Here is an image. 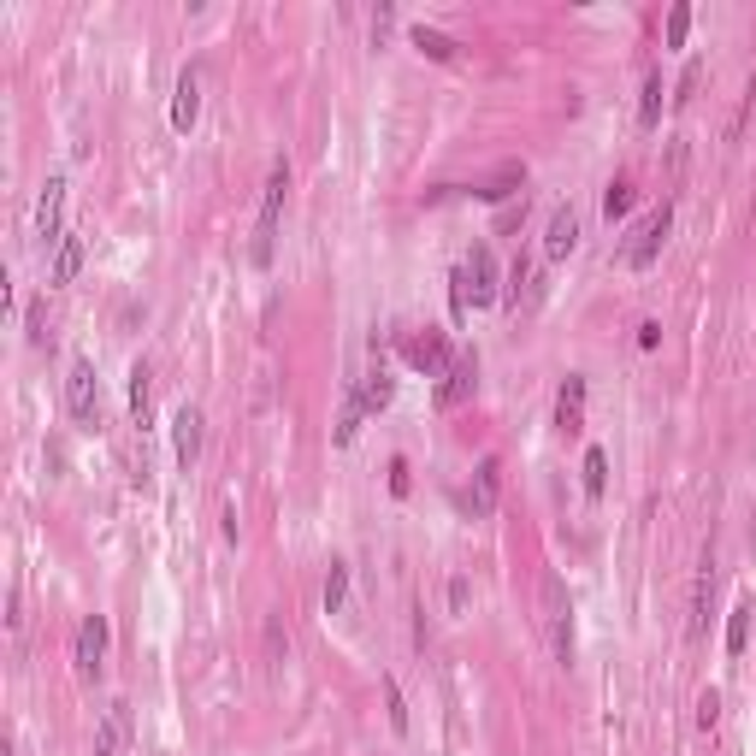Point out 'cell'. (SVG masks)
I'll use <instances>...</instances> for the list:
<instances>
[{"label": "cell", "instance_id": "1", "mask_svg": "<svg viewBox=\"0 0 756 756\" xmlns=\"http://www.w3.org/2000/svg\"><path fill=\"white\" fill-rule=\"evenodd\" d=\"M284 201H289V166H284V160H272L267 189H260V225H255V243H248V260H255V267H272V236H278Z\"/></svg>", "mask_w": 756, "mask_h": 756}, {"label": "cell", "instance_id": "18", "mask_svg": "<svg viewBox=\"0 0 756 756\" xmlns=\"http://www.w3.org/2000/svg\"><path fill=\"white\" fill-rule=\"evenodd\" d=\"M709 603H715V562L703 556V567H698V591H691V638L709 633Z\"/></svg>", "mask_w": 756, "mask_h": 756}, {"label": "cell", "instance_id": "6", "mask_svg": "<svg viewBox=\"0 0 756 756\" xmlns=\"http://www.w3.org/2000/svg\"><path fill=\"white\" fill-rule=\"evenodd\" d=\"M66 178H47L42 184V195H36V243H54L59 248V236H66Z\"/></svg>", "mask_w": 756, "mask_h": 756}, {"label": "cell", "instance_id": "30", "mask_svg": "<svg viewBox=\"0 0 756 756\" xmlns=\"http://www.w3.org/2000/svg\"><path fill=\"white\" fill-rule=\"evenodd\" d=\"M686 36H691V6H674L667 12V47H686Z\"/></svg>", "mask_w": 756, "mask_h": 756}, {"label": "cell", "instance_id": "22", "mask_svg": "<svg viewBox=\"0 0 756 756\" xmlns=\"http://www.w3.org/2000/svg\"><path fill=\"white\" fill-rule=\"evenodd\" d=\"M662 119V71H645V95H638V124L645 131H656Z\"/></svg>", "mask_w": 756, "mask_h": 756}, {"label": "cell", "instance_id": "31", "mask_svg": "<svg viewBox=\"0 0 756 756\" xmlns=\"http://www.w3.org/2000/svg\"><path fill=\"white\" fill-rule=\"evenodd\" d=\"M24 325H30V343H47V301H30V308H24Z\"/></svg>", "mask_w": 756, "mask_h": 756}, {"label": "cell", "instance_id": "17", "mask_svg": "<svg viewBox=\"0 0 756 756\" xmlns=\"http://www.w3.org/2000/svg\"><path fill=\"white\" fill-rule=\"evenodd\" d=\"M497 497H502V461L485 456V461H478V473H473V514H490V509H497Z\"/></svg>", "mask_w": 756, "mask_h": 756}, {"label": "cell", "instance_id": "10", "mask_svg": "<svg viewBox=\"0 0 756 756\" xmlns=\"http://www.w3.org/2000/svg\"><path fill=\"white\" fill-rule=\"evenodd\" d=\"M201 425H207V420H201V408H189V402L172 414V456H178V467H195V456H201Z\"/></svg>", "mask_w": 756, "mask_h": 756}, {"label": "cell", "instance_id": "33", "mask_svg": "<svg viewBox=\"0 0 756 756\" xmlns=\"http://www.w3.org/2000/svg\"><path fill=\"white\" fill-rule=\"evenodd\" d=\"M467 597H473V585H467V579H449V614H461V609H467Z\"/></svg>", "mask_w": 756, "mask_h": 756}, {"label": "cell", "instance_id": "28", "mask_svg": "<svg viewBox=\"0 0 756 756\" xmlns=\"http://www.w3.org/2000/svg\"><path fill=\"white\" fill-rule=\"evenodd\" d=\"M603 485H609V456H603V449H585V490L603 497Z\"/></svg>", "mask_w": 756, "mask_h": 756}, {"label": "cell", "instance_id": "14", "mask_svg": "<svg viewBox=\"0 0 756 756\" xmlns=\"http://www.w3.org/2000/svg\"><path fill=\"white\" fill-rule=\"evenodd\" d=\"M195 119H201V78L184 71L178 89H172V124H178V131H195Z\"/></svg>", "mask_w": 756, "mask_h": 756}, {"label": "cell", "instance_id": "15", "mask_svg": "<svg viewBox=\"0 0 756 756\" xmlns=\"http://www.w3.org/2000/svg\"><path fill=\"white\" fill-rule=\"evenodd\" d=\"M83 255H89V248H83V236L66 231V236H59V248H54V267H47V284H71L83 272Z\"/></svg>", "mask_w": 756, "mask_h": 756}, {"label": "cell", "instance_id": "26", "mask_svg": "<svg viewBox=\"0 0 756 756\" xmlns=\"http://www.w3.org/2000/svg\"><path fill=\"white\" fill-rule=\"evenodd\" d=\"M284 656H289V633H284L278 614H272V621H267V667H272V674L284 667Z\"/></svg>", "mask_w": 756, "mask_h": 756}, {"label": "cell", "instance_id": "32", "mask_svg": "<svg viewBox=\"0 0 756 756\" xmlns=\"http://www.w3.org/2000/svg\"><path fill=\"white\" fill-rule=\"evenodd\" d=\"M715 721H721V691H703V698H698V727L709 733Z\"/></svg>", "mask_w": 756, "mask_h": 756}, {"label": "cell", "instance_id": "29", "mask_svg": "<svg viewBox=\"0 0 756 756\" xmlns=\"http://www.w3.org/2000/svg\"><path fill=\"white\" fill-rule=\"evenodd\" d=\"M520 178H526V172H520V166H502V172H497V178H490L485 189H478V195H485V201H502V195H514V184H520Z\"/></svg>", "mask_w": 756, "mask_h": 756}, {"label": "cell", "instance_id": "8", "mask_svg": "<svg viewBox=\"0 0 756 756\" xmlns=\"http://www.w3.org/2000/svg\"><path fill=\"white\" fill-rule=\"evenodd\" d=\"M66 408H71V420H83V425L95 420L100 390H95V367H89V361H71V373H66Z\"/></svg>", "mask_w": 756, "mask_h": 756}, {"label": "cell", "instance_id": "35", "mask_svg": "<svg viewBox=\"0 0 756 756\" xmlns=\"http://www.w3.org/2000/svg\"><path fill=\"white\" fill-rule=\"evenodd\" d=\"M698 78H703V66H698V59H691V66H686V78H679V95H674V100H686L691 89H698Z\"/></svg>", "mask_w": 756, "mask_h": 756}, {"label": "cell", "instance_id": "5", "mask_svg": "<svg viewBox=\"0 0 756 756\" xmlns=\"http://www.w3.org/2000/svg\"><path fill=\"white\" fill-rule=\"evenodd\" d=\"M544 626H550V650H556V662H567V656H573V609H567V591H562L556 573L544 579Z\"/></svg>", "mask_w": 756, "mask_h": 756}, {"label": "cell", "instance_id": "19", "mask_svg": "<svg viewBox=\"0 0 756 756\" xmlns=\"http://www.w3.org/2000/svg\"><path fill=\"white\" fill-rule=\"evenodd\" d=\"M355 396H361V408H367V414H378V408H390V396H396V378H390L384 367H373L355 384Z\"/></svg>", "mask_w": 756, "mask_h": 756}, {"label": "cell", "instance_id": "20", "mask_svg": "<svg viewBox=\"0 0 756 756\" xmlns=\"http://www.w3.org/2000/svg\"><path fill=\"white\" fill-rule=\"evenodd\" d=\"M751 614H756V603L739 597L733 603V621H727V656H745V645H751Z\"/></svg>", "mask_w": 756, "mask_h": 756}, {"label": "cell", "instance_id": "24", "mask_svg": "<svg viewBox=\"0 0 756 756\" xmlns=\"http://www.w3.org/2000/svg\"><path fill=\"white\" fill-rule=\"evenodd\" d=\"M603 213H609V219H626V213H633V178H614L603 189Z\"/></svg>", "mask_w": 756, "mask_h": 756}, {"label": "cell", "instance_id": "7", "mask_svg": "<svg viewBox=\"0 0 756 756\" xmlns=\"http://www.w3.org/2000/svg\"><path fill=\"white\" fill-rule=\"evenodd\" d=\"M456 278H461V289H467V301H473V308L497 301V255H490V248L478 243L473 255L461 260V272H456Z\"/></svg>", "mask_w": 756, "mask_h": 756}, {"label": "cell", "instance_id": "25", "mask_svg": "<svg viewBox=\"0 0 756 756\" xmlns=\"http://www.w3.org/2000/svg\"><path fill=\"white\" fill-rule=\"evenodd\" d=\"M384 715H390V727H396V733H408V698H402L396 674H384Z\"/></svg>", "mask_w": 756, "mask_h": 756}, {"label": "cell", "instance_id": "2", "mask_svg": "<svg viewBox=\"0 0 756 756\" xmlns=\"http://www.w3.org/2000/svg\"><path fill=\"white\" fill-rule=\"evenodd\" d=\"M667 231H674V207H667V201H662V207H650L645 219H638V231L626 236V248H621V267H626V272H645L650 260L662 255Z\"/></svg>", "mask_w": 756, "mask_h": 756}, {"label": "cell", "instance_id": "12", "mask_svg": "<svg viewBox=\"0 0 756 756\" xmlns=\"http://www.w3.org/2000/svg\"><path fill=\"white\" fill-rule=\"evenodd\" d=\"M473 384H478V367H473V355H461L456 361V367H449L444 373V384H437V408H461V402H467L473 396Z\"/></svg>", "mask_w": 756, "mask_h": 756}, {"label": "cell", "instance_id": "34", "mask_svg": "<svg viewBox=\"0 0 756 756\" xmlns=\"http://www.w3.org/2000/svg\"><path fill=\"white\" fill-rule=\"evenodd\" d=\"M656 343H662V325L645 320V325H638V349H656Z\"/></svg>", "mask_w": 756, "mask_h": 756}, {"label": "cell", "instance_id": "3", "mask_svg": "<svg viewBox=\"0 0 756 756\" xmlns=\"http://www.w3.org/2000/svg\"><path fill=\"white\" fill-rule=\"evenodd\" d=\"M402 361H408L414 373H425V378H444L461 355L449 349L444 331H432V325H425V331H408V337H402Z\"/></svg>", "mask_w": 756, "mask_h": 756}, {"label": "cell", "instance_id": "23", "mask_svg": "<svg viewBox=\"0 0 756 756\" xmlns=\"http://www.w3.org/2000/svg\"><path fill=\"white\" fill-rule=\"evenodd\" d=\"M349 603V562H331V573H325V614H337Z\"/></svg>", "mask_w": 756, "mask_h": 756}, {"label": "cell", "instance_id": "36", "mask_svg": "<svg viewBox=\"0 0 756 756\" xmlns=\"http://www.w3.org/2000/svg\"><path fill=\"white\" fill-rule=\"evenodd\" d=\"M390 490H396V497L408 490V461H390Z\"/></svg>", "mask_w": 756, "mask_h": 756}, {"label": "cell", "instance_id": "4", "mask_svg": "<svg viewBox=\"0 0 756 756\" xmlns=\"http://www.w3.org/2000/svg\"><path fill=\"white\" fill-rule=\"evenodd\" d=\"M107 614H83L78 621V638H71V662H78L83 679H100V667H107Z\"/></svg>", "mask_w": 756, "mask_h": 756}, {"label": "cell", "instance_id": "27", "mask_svg": "<svg viewBox=\"0 0 756 756\" xmlns=\"http://www.w3.org/2000/svg\"><path fill=\"white\" fill-rule=\"evenodd\" d=\"M414 47H420V54H432V59H449V54H456V42H449L444 30H425V24L414 30Z\"/></svg>", "mask_w": 756, "mask_h": 756}, {"label": "cell", "instance_id": "21", "mask_svg": "<svg viewBox=\"0 0 756 756\" xmlns=\"http://www.w3.org/2000/svg\"><path fill=\"white\" fill-rule=\"evenodd\" d=\"M361 420H367V408H361V396H355V390H349V396H343V414H337V449H349V444H355V437H361Z\"/></svg>", "mask_w": 756, "mask_h": 756}, {"label": "cell", "instance_id": "13", "mask_svg": "<svg viewBox=\"0 0 756 756\" xmlns=\"http://www.w3.org/2000/svg\"><path fill=\"white\" fill-rule=\"evenodd\" d=\"M579 248V213L573 207H556L550 213V231H544V255L550 260H567Z\"/></svg>", "mask_w": 756, "mask_h": 756}, {"label": "cell", "instance_id": "9", "mask_svg": "<svg viewBox=\"0 0 756 756\" xmlns=\"http://www.w3.org/2000/svg\"><path fill=\"white\" fill-rule=\"evenodd\" d=\"M124 745H131V703H107V715H100L95 727V756H124Z\"/></svg>", "mask_w": 756, "mask_h": 756}, {"label": "cell", "instance_id": "16", "mask_svg": "<svg viewBox=\"0 0 756 756\" xmlns=\"http://www.w3.org/2000/svg\"><path fill=\"white\" fill-rule=\"evenodd\" d=\"M131 420L136 425H154V367L136 361L131 367Z\"/></svg>", "mask_w": 756, "mask_h": 756}, {"label": "cell", "instance_id": "11", "mask_svg": "<svg viewBox=\"0 0 756 756\" xmlns=\"http://www.w3.org/2000/svg\"><path fill=\"white\" fill-rule=\"evenodd\" d=\"M585 378H579V373H567V384L556 390V432H567V437H573V432H585Z\"/></svg>", "mask_w": 756, "mask_h": 756}]
</instances>
